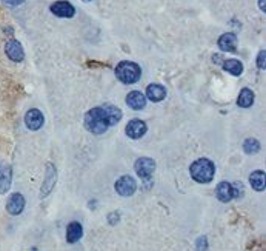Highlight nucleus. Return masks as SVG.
<instances>
[{"instance_id":"obj_1","label":"nucleus","mask_w":266,"mask_h":251,"mask_svg":"<svg viewBox=\"0 0 266 251\" xmlns=\"http://www.w3.org/2000/svg\"><path fill=\"white\" fill-rule=\"evenodd\" d=\"M189 173H191V177L196 182H199V184H208V182L212 181V179H214L216 167H214V164H212L209 159L202 157V159H197L196 162L191 165Z\"/></svg>"},{"instance_id":"obj_2","label":"nucleus","mask_w":266,"mask_h":251,"mask_svg":"<svg viewBox=\"0 0 266 251\" xmlns=\"http://www.w3.org/2000/svg\"><path fill=\"white\" fill-rule=\"evenodd\" d=\"M85 127L88 131H91L94 134H103L108 130L110 123L106 120V116L102 106H96V108L90 110L85 114Z\"/></svg>"},{"instance_id":"obj_3","label":"nucleus","mask_w":266,"mask_h":251,"mask_svg":"<svg viewBox=\"0 0 266 251\" xmlns=\"http://www.w3.org/2000/svg\"><path fill=\"white\" fill-rule=\"evenodd\" d=\"M116 76L122 83L131 85L138 82V79L141 77V68L134 62L123 60L116 66Z\"/></svg>"},{"instance_id":"obj_4","label":"nucleus","mask_w":266,"mask_h":251,"mask_svg":"<svg viewBox=\"0 0 266 251\" xmlns=\"http://www.w3.org/2000/svg\"><path fill=\"white\" fill-rule=\"evenodd\" d=\"M134 168H135V173L138 174V177L145 179V181H149L152 173L155 171V162L151 157H140V159H137Z\"/></svg>"},{"instance_id":"obj_5","label":"nucleus","mask_w":266,"mask_h":251,"mask_svg":"<svg viewBox=\"0 0 266 251\" xmlns=\"http://www.w3.org/2000/svg\"><path fill=\"white\" fill-rule=\"evenodd\" d=\"M116 191L120 196H133L137 190V182L134 181V177L131 176H122L120 179H117L116 182Z\"/></svg>"},{"instance_id":"obj_6","label":"nucleus","mask_w":266,"mask_h":251,"mask_svg":"<svg viewBox=\"0 0 266 251\" xmlns=\"http://www.w3.org/2000/svg\"><path fill=\"white\" fill-rule=\"evenodd\" d=\"M51 12L60 17V19H71V17H74L76 9L74 6L71 5L69 2H65V0H59V2L52 3L51 5Z\"/></svg>"},{"instance_id":"obj_7","label":"nucleus","mask_w":266,"mask_h":251,"mask_svg":"<svg viewBox=\"0 0 266 251\" xmlns=\"http://www.w3.org/2000/svg\"><path fill=\"white\" fill-rule=\"evenodd\" d=\"M148 131V127L143 120L140 119H134V120H130L128 125H127V136L131 137V139H140L143 137Z\"/></svg>"},{"instance_id":"obj_8","label":"nucleus","mask_w":266,"mask_h":251,"mask_svg":"<svg viewBox=\"0 0 266 251\" xmlns=\"http://www.w3.org/2000/svg\"><path fill=\"white\" fill-rule=\"evenodd\" d=\"M43 122H45V117L42 114V111L39 110H29L25 116V123H26V127L31 130V131H37L43 127Z\"/></svg>"},{"instance_id":"obj_9","label":"nucleus","mask_w":266,"mask_h":251,"mask_svg":"<svg viewBox=\"0 0 266 251\" xmlns=\"http://www.w3.org/2000/svg\"><path fill=\"white\" fill-rule=\"evenodd\" d=\"M25 208V197L20 193H14L9 196V199L6 202V210L9 214L12 216H17V214H20Z\"/></svg>"},{"instance_id":"obj_10","label":"nucleus","mask_w":266,"mask_h":251,"mask_svg":"<svg viewBox=\"0 0 266 251\" xmlns=\"http://www.w3.org/2000/svg\"><path fill=\"white\" fill-rule=\"evenodd\" d=\"M6 56L12 60V62H22L25 57V51L23 46L19 40H9L5 46Z\"/></svg>"},{"instance_id":"obj_11","label":"nucleus","mask_w":266,"mask_h":251,"mask_svg":"<svg viewBox=\"0 0 266 251\" xmlns=\"http://www.w3.org/2000/svg\"><path fill=\"white\" fill-rule=\"evenodd\" d=\"M216 194L219 197V201L222 202H229V201H233L234 197H237L234 185L229 182H220L216 188Z\"/></svg>"},{"instance_id":"obj_12","label":"nucleus","mask_w":266,"mask_h":251,"mask_svg":"<svg viewBox=\"0 0 266 251\" xmlns=\"http://www.w3.org/2000/svg\"><path fill=\"white\" fill-rule=\"evenodd\" d=\"M127 105L135 111L143 110L146 106V97H145L143 93H140V91H131L127 96Z\"/></svg>"},{"instance_id":"obj_13","label":"nucleus","mask_w":266,"mask_h":251,"mask_svg":"<svg viewBox=\"0 0 266 251\" xmlns=\"http://www.w3.org/2000/svg\"><path fill=\"white\" fill-rule=\"evenodd\" d=\"M56 179H57V171L54 168V165L52 164H48L46 167V179L43 182V187H42V197L48 196L52 190V187L56 185Z\"/></svg>"},{"instance_id":"obj_14","label":"nucleus","mask_w":266,"mask_h":251,"mask_svg":"<svg viewBox=\"0 0 266 251\" xmlns=\"http://www.w3.org/2000/svg\"><path fill=\"white\" fill-rule=\"evenodd\" d=\"M11 181H12V170H11V167L2 164V165H0V194H5L9 190Z\"/></svg>"},{"instance_id":"obj_15","label":"nucleus","mask_w":266,"mask_h":251,"mask_svg":"<svg viewBox=\"0 0 266 251\" xmlns=\"http://www.w3.org/2000/svg\"><path fill=\"white\" fill-rule=\"evenodd\" d=\"M219 48L225 52H233L236 51L237 48V37H236V34L233 32H226L223 35H220V39H219Z\"/></svg>"},{"instance_id":"obj_16","label":"nucleus","mask_w":266,"mask_h":251,"mask_svg":"<svg viewBox=\"0 0 266 251\" xmlns=\"http://www.w3.org/2000/svg\"><path fill=\"white\" fill-rule=\"evenodd\" d=\"M151 102H162L166 97V89L158 85V83H152L146 88V96Z\"/></svg>"},{"instance_id":"obj_17","label":"nucleus","mask_w":266,"mask_h":251,"mask_svg":"<svg viewBox=\"0 0 266 251\" xmlns=\"http://www.w3.org/2000/svg\"><path fill=\"white\" fill-rule=\"evenodd\" d=\"M103 111H105V116H106V120H108L110 123V127H114V125H117L122 119V111L117 108V106L114 105H110V103H106L102 106Z\"/></svg>"},{"instance_id":"obj_18","label":"nucleus","mask_w":266,"mask_h":251,"mask_svg":"<svg viewBox=\"0 0 266 251\" xmlns=\"http://www.w3.org/2000/svg\"><path fill=\"white\" fill-rule=\"evenodd\" d=\"M83 236V228L79 222H71L66 228V241L69 244H76Z\"/></svg>"},{"instance_id":"obj_19","label":"nucleus","mask_w":266,"mask_h":251,"mask_svg":"<svg viewBox=\"0 0 266 251\" xmlns=\"http://www.w3.org/2000/svg\"><path fill=\"white\" fill-rule=\"evenodd\" d=\"M253 103H254V93L251 91L250 88H243L240 91V94H239L237 105L242 106V108H250Z\"/></svg>"},{"instance_id":"obj_20","label":"nucleus","mask_w":266,"mask_h":251,"mask_svg":"<svg viewBox=\"0 0 266 251\" xmlns=\"http://www.w3.org/2000/svg\"><path fill=\"white\" fill-rule=\"evenodd\" d=\"M223 69L233 76H240L243 73V65H242V62H239L236 59H229V60L223 62Z\"/></svg>"},{"instance_id":"obj_21","label":"nucleus","mask_w":266,"mask_h":251,"mask_svg":"<svg viewBox=\"0 0 266 251\" xmlns=\"http://www.w3.org/2000/svg\"><path fill=\"white\" fill-rule=\"evenodd\" d=\"M250 184L256 191H263L265 190V173L262 170L254 171L250 176Z\"/></svg>"},{"instance_id":"obj_22","label":"nucleus","mask_w":266,"mask_h":251,"mask_svg":"<svg viewBox=\"0 0 266 251\" xmlns=\"http://www.w3.org/2000/svg\"><path fill=\"white\" fill-rule=\"evenodd\" d=\"M243 150L246 154H256L260 150V143L257 139H246L243 142Z\"/></svg>"},{"instance_id":"obj_23","label":"nucleus","mask_w":266,"mask_h":251,"mask_svg":"<svg viewBox=\"0 0 266 251\" xmlns=\"http://www.w3.org/2000/svg\"><path fill=\"white\" fill-rule=\"evenodd\" d=\"M265 63H266V52L265 51H260L259 56H257V66L260 69H265Z\"/></svg>"},{"instance_id":"obj_24","label":"nucleus","mask_w":266,"mask_h":251,"mask_svg":"<svg viewBox=\"0 0 266 251\" xmlns=\"http://www.w3.org/2000/svg\"><path fill=\"white\" fill-rule=\"evenodd\" d=\"M206 247H208V242H206V238H199L197 239V251H206Z\"/></svg>"},{"instance_id":"obj_25","label":"nucleus","mask_w":266,"mask_h":251,"mask_svg":"<svg viewBox=\"0 0 266 251\" xmlns=\"http://www.w3.org/2000/svg\"><path fill=\"white\" fill-rule=\"evenodd\" d=\"M2 2L8 6H19L25 2V0H2Z\"/></svg>"},{"instance_id":"obj_26","label":"nucleus","mask_w":266,"mask_h":251,"mask_svg":"<svg viewBox=\"0 0 266 251\" xmlns=\"http://www.w3.org/2000/svg\"><path fill=\"white\" fill-rule=\"evenodd\" d=\"M259 8L260 11H266V0H259Z\"/></svg>"},{"instance_id":"obj_27","label":"nucleus","mask_w":266,"mask_h":251,"mask_svg":"<svg viewBox=\"0 0 266 251\" xmlns=\"http://www.w3.org/2000/svg\"><path fill=\"white\" fill-rule=\"evenodd\" d=\"M83 2H93V0H83Z\"/></svg>"}]
</instances>
